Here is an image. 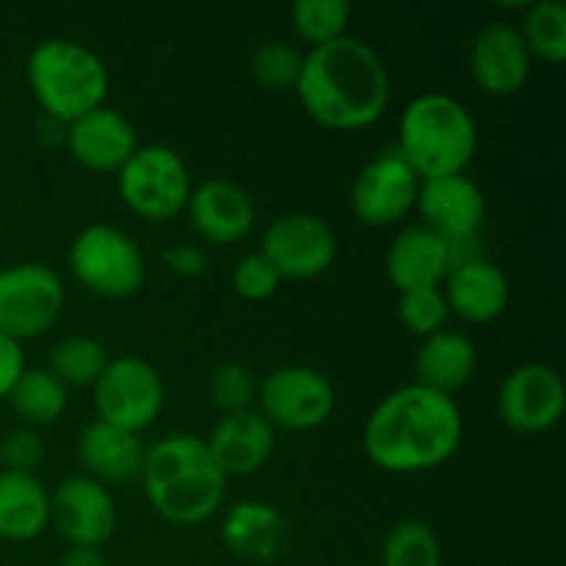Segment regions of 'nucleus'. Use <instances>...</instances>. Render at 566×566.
<instances>
[{
    "label": "nucleus",
    "mask_w": 566,
    "mask_h": 566,
    "mask_svg": "<svg viewBox=\"0 0 566 566\" xmlns=\"http://www.w3.org/2000/svg\"><path fill=\"white\" fill-rule=\"evenodd\" d=\"M144 492L171 525H199L219 512L227 479L197 434H169L144 453Z\"/></svg>",
    "instance_id": "obj_3"
},
{
    "label": "nucleus",
    "mask_w": 566,
    "mask_h": 566,
    "mask_svg": "<svg viewBox=\"0 0 566 566\" xmlns=\"http://www.w3.org/2000/svg\"><path fill=\"white\" fill-rule=\"evenodd\" d=\"M302 66L304 53L285 39H269V42L258 44L249 59L252 77L269 92H296Z\"/></svg>",
    "instance_id": "obj_31"
},
{
    "label": "nucleus",
    "mask_w": 566,
    "mask_h": 566,
    "mask_svg": "<svg viewBox=\"0 0 566 566\" xmlns=\"http://www.w3.org/2000/svg\"><path fill=\"white\" fill-rule=\"evenodd\" d=\"M108 348L88 335H70L50 352L48 370L64 387H94L108 368Z\"/></svg>",
    "instance_id": "obj_27"
},
{
    "label": "nucleus",
    "mask_w": 566,
    "mask_h": 566,
    "mask_svg": "<svg viewBox=\"0 0 566 566\" xmlns=\"http://www.w3.org/2000/svg\"><path fill=\"white\" fill-rule=\"evenodd\" d=\"M0 470H3V464H0Z\"/></svg>",
    "instance_id": "obj_40"
},
{
    "label": "nucleus",
    "mask_w": 566,
    "mask_h": 566,
    "mask_svg": "<svg viewBox=\"0 0 566 566\" xmlns=\"http://www.w3.org/2000/svg\"><path fill=\"white\" fill-rule=\"evenodd\" d=\"M144 453L147 448L138 440V434L116 429L105 420H94L77 437V459L88 479L99 484H116V481L142 475Z\"/></svg>",
    "instance_id": "obj_23"
},
{
    "label": "nucleus",
    "mask_w": 566,
    "mask_h": 566,
    "mask_svg": "<svg viewBox=\"0 0 566 566\" xmlns=\"http://www.w3.org/2000/svg\"><path fill=\"white\" fill-rule=\"evenodd\" d=\"M66 260L72 276L103 298L133 296L147 280V263L138 243L111 224L83 227L70 243Z\"/></svg>",
    "instance_id": "obj_6"
},
{
    "label": "nucleus",
    "mask_w": 566,
    "mask_h": 566,
    "mask_svg": "<svg viewBox=\"0 0 566 566\" xmlns=\"http://www.w3.org/2000/svg\"><path fill=\"white\" fill-rule=\"evenodd\" d=\"M160 260L169 271H175L177 276H202L208 269V258L199 247L193 243H175V247L164 249Z\"/></svg>",
    "instance_id": "obj_36"
},
{
    "label": "nucleus",
    "mask_w": 566,
    "mask_h": 566,
    "mask_svg": "<svg viewBox=\"0 0 566 566\" xmlns=\"http://www.w3.org/2000/svg\"><path fill=\"white\" fill-rule=\"evenodd\" d=\"M470 75L490 97H512L531 77V53L520 28L512 22H490L470 44Z\"/></svg>",
    "instance_id": "obj_16"
},
{
    "label": "nucleus",
    "mask_w": 566,
    "mask_h": 566,
    "mask_svg": "<svg viewBox=\"0 0 566 566\" xmlns=\"http://www.w3.org/2000/svg\"><path fill=\"white\" fill-rule=\"evenodd\" d=\"M122 202L147 221H169L186 210L191 175L180 155L164 144H147L116 171Z\"/></svg>",
    "instance_id": "obj_7"
},
{
    "label": "nucleus",
    "mask_w": 566,
    "mask_h": 566,
    "mask_svg": "<svg viewBox=\"0 0 566 566\" xmlns=\"http://www.w3.org/2000/svg\"><path fill=\"white\" fill-rule=\"evenodd\" d=\"M25 77L44 116L61 125L81 119L108 97L105 61L75 39L39 42L28 55Z\"/></svg>",
    "instance_id": "obj_5"
},
{
    "label": "nucleus",
    "mask_w": 566,
    "mask_h": 566,
    "mask_svg": "<svg viewBox=\"0 0 566 566\" xmlns=\"http://www.w3.org/2000/svg\"><path fill=\"white\" fill-rule=\"evenodd\" d=\"M64 144L72 160L81 164L83 169L116 175L138 149V136L125 114L108 108V105H99L66 125Z\"/></svg>",
    "instance_id": "obj_17"
},
{
    "label": "nucleus",
    "mask_w": 566,
    "mask_h": 566,
    "mask_svg": "<svg viewBox=\"0 0 566 566\" xmlns=\"http://www.w3.org/2000/svg\"><path fill=\"white\" fill-rule=\"evenodd\" d=\"M64 282L44 263L0 269V332L11 340H33L59 324L64 313Z\"/></svg>",
    "instance_id": "obj_8"
},
{
    "label": "nucleus",
    "mask_w": 566,
    "mask_h": 566,
    "mask_svg": "<svg viewBox=\"0 0 566 566\" xmlns=\"http://www.w3.org/2000/svg\"><path fill=\"white\" fill-rule=\"evenodd\" d=\"M9 401L28 429H42L66 412V387L48 368H25L11 387Z\"/></svg>",
    "instance_id": "obj_26"
},
{
    "label": "nucleus",
    "mask_w": 566,
    "mask_h": 566,
    "mask_svg": "<svg viewBox=\"0 0 566 566\" xmlns=\"http://www.w3.org/2000/svg\"><path fill=\"white\" fill-rule=\"evenodd\" d=\"M50 525V495L33 473L0 470V539L31 542Z\"/></svg>",
    "instance_id": "obj_25"
},
{
    "label": "nucleus",
    "mask_w": 566,
    "mask_h": 566,
    "mask_svg": "<svg viewBox=\"0 0 566 566\" xmlns=\"http://www.w3.org/2000/svg\"><path fill=\"white\" fill-rule=\"evenodd\" d=\"M210 403L219 409L221 415H235L252 409L258 401V379L252 370L241 363H227L219 365L210 376L208 385Z\"/></svg>",
    "instance_id": "obj_32"
},
{
    "label": "nucleus",
    "mask_w": 566,
    "mask_h": 566,
    "mask_svg": "<svg viewBox=\"0 0 566 566\" xmlns=\"http://www.w3.org/2000/svg\"><path fill=\"white\" fill-rule=\"evenodd\" d=\"M420 177L407 160L387 149L359 169L352 186V210L359 224L385 230L407 219L418 205Z\"/></svg>",
    "instance_id": "obj_12"
},
{
    "label": "nucleus",
    "mask_w": 566,
    "mask_h": 566,
    "mask_svg": "<svg viewBox=\"0 0 566 566\" xmlns=\"http://www.w3.org/2000/svg\"><path fill=\"white\" fill-rule=\"evenodd\" d=\"M381 566H442V545L434 528L420 520H401L381 542Z\"/></svg>",
    "instance_id": "obj_29"
},
{
    "label": "nucleus",
    "mask_w": 566,
    "mask_h": 566,
    "mask_svg": "<svg viewBox=\"0 0 566 566\" xmlns=\"http://www.w3.org/2000/svg\"><path fill=\"white\" fill-rule=\"evenodd\" d=\"M50 523L70 547H103L116 531V503L99 481L70 475L50 495Z\"/></svg>",
    "instance_id": "obj_14"
},
{
    "label": "nucleus",
    "mask_w": 566,
    "mask_h": 566,
    "mask_svg": "<svg viewBox=\"0 0 566 566\" xmlns=\"http://www.w3.org/2000/svg\"><path fill=\"white\" fill-rule=\"evenodd\" d=\"M385 269L398 293L440 287V282H446L448 271H451L448 243L429 227H407L392 238Z\"/></svg>",
    "instance_id": "obj_20"
},
{
    "label": "nucleus",
    "mask_w": 566,
    "mask_h": 566,
    "mask_svg": "<svg viewBox=\"0 0 566 566\" xmlns=\"http://www.w3.org/2000/svg\"><path fill=\"white\" fill-rule=\"evenodd\" d=\"M464 418L457 398L423 385L398 387L370 412L363 446L385 473L412 475L446 464L459 451Z\"/></svg>",
    "instance_id": "obj_1"
},
{
    "label": "nucleus",
    "mask_w": 566,
    "mask_h": 566,
    "mask_svg": "<svg viewBox=\"0 0 566 566\" xmlns=\"http://www.w3.org/2000/svg\"><path fill=\"white\" fill-rule=\"evenodd\" d=\"M166 403V381L155 365L142 357H116L94 385V407L99 420L138 434L160 418Z\"/></svg>",
    "instance_id": "obj_9"
},
{
    "label": "nucleus",
    "mask_w": 566,
    "mask_h": 566,
    "mask_svg": "<svg viewBox=\"0 0 566 566\" xmlns=\"http://www.w3.org/2000/svg\"><path fill=\"white\" fill-rule=\"evenodd\" d=\"M296 94L310 119L326 130H363L385 116L390 75L368 42L346 33L304 53Z\"/></svg>",
    "instance_id": "obj_2"
},
{
    "label": "nucleus",
    "mask_w": 566,
    "mask_h": 566,
    "mask_svg": "<svg viewBox=\"0 0 566 566\" xmlns=\"http://www.w3.org/2000/svg\"><path fill=\"white\" fill-rule=\"evenodd\" d=\"M448 315H451V310H448L446 293L440 287L409 291L398 298V321H401L403 329L418 337H429L446 329Z\"/></svg>",
    "instance_id": "obj_33"
},
{
    "label": "nucleus",
    "mask_w": 566,
    "mask_h": 566,
    "mask_svg": "<svg viewBox=\"0 0 566 566\" xmlns=\"http://www.w3.org/2000/svg\"><path fill=\"white\" fill-rule=\"evenodd\" d=\"M44 459V442L33 429L22 426L0 442V464L14 473H33Z\"/></svg>",
    "instance_id": "obj_35"
},
{
    "label": "nucleus",
    "mask_w": 566,
    "mask_h": 566,
    "mask_svg": "<svg viewBox=\"0 0 566 566\" xmlns=\"http://www.w3.org/2000/svg\"><path fill=\"white\" fill-rule=\"evenodd\" d=\"M479 149V127L468 105L451 94H420L398 122L396 153L420 180L464 175Z\"/></svg>",
    "instance_id": "obj_4"
},
{
    "label": "nucleus",
    "mask_w": 566,
    "mask_h": 566,
    "mask_svg": "<svg viewBox=\"0 0 566 566\" xmlns=\"http://www.w3.org/2000/svg\"><path fill=\"white\" fill-rule=\"evenodd\" d=\"M531 59L547 64H562L566 59V9L562 0H539L525 6L523 28H520Z\"/></svg>",
    "instance_id": "obj_28"
},
{
    "label": "nucleus",
    "mask_w": 566,
    "mask_h": 566,
    "mask_svg": "<svg viewBox=\"0 0 566 566\" xmlns=\"http://www.w3.org/2000/svg\"><path fill=\"white\" fill-rule=\"evenodd\" d=\"M260 254L280 280H315L335 263L337 238L321 216L285 213L265 227Z\"/></svg>",
    "instance_id": "obj_11"
},
{
    "label": "nucleus",
    "mask_w": 566,
    "mask_h": 566,
    "mask_svg": "<svg viewBox=\"0 0 566 566\" xmlns=\"http://www.w3.org/2000/svg\"><path fill=\"white\" fill-rule=\"evenodd\" d=\"M25 370V354H22V343L11 340L9 335L0 332V398H9L11 387Z\"/></svg>",
    "instance_id": "obj_37"
},
{
    "label": "nucleus",
    "mask_w": 566,
    "mask_h": 566,
    "mask_svg": "<svg viewBox=\"0 0 566 566\" xmlns=\"http://www.w3.org/2000/svg\"><path fill=\"white\" fill-rule=\"evenodd\" d=\"M512 287L501 265L479 258L453 265L446 276V302L451 313L468 324H490L509 307Z\"/></svg>",
    "instance_id": "obj_21"
},
{
    "label": "nucleus",
    "mask_w": 566,
    "mask_h": 566,
    "mask_svg": "<svg viewBox=\"0 0 566 566\" xmlns=\"http://www.w3.org/2000/svg\"><path fill=\"white\" fill-rule=\"evenodd\" d=\"M258 403L274 431H313L335 412V390L321 370L285 365L260 381Z\"/></svg>",
    "instance_id": "obj_10"
},
{
    "label": "nucleus",
    "mask_w": 566,
    "mask_h": 566,
    "mask_svg": "<svg viewBox=\"0 0 566 566\" xmlns=\"http://www.w3.org/2000/svg\"><path fill=\"white\" fill-rule=\"evenodd\" d=\"M566 390L556 368L528 363L514 368L497 392L501 420L517 434H542L562 423Z\"/></svg>",
    "instance_id": "obj_13"
},
{
    "label": "nucleus",
    "mask_w": 566,
    "mask_h": 566,
    "mask_svg": "<svg viewBox=\"0 0 566 566\" xmlns=\"http://www.w3.org/2000/svg\"><path fill=\"white\" fill-rule=\"evenodd\" d=\"M119 566H136V564H119Z\"/></svg>",
    "instance_id": "obj_39"
},
{
    "label": "nucleus",
    "mask_w": 566,
    "mask_h": 566,
    "mask_svg": "<svg viewBox=\"0 0 566 566\" xmlns=\"http://www.w3.org/2000/svg\"><path fill=\"white\" fill-rule=\"evenodd\" d=\"M186 213L193 230L216 247L243 241L254 227V202L232 180H208L191 188Z\"/></svg>",
    "instance_id": "obj_19"
},
{
    "label": "nucleus",
    "mask_w": 566,
    "mask_h": 566,
    "mask_svg": "<svg viewBox=\"0 0 566 566\" xmlns=\"http://www.w3.org/2000/svg\"><path fill=\"white\" fill-rule=\"evenodd\" d=\"M59 566H108L99 547H70Z\"/></svg>",
    "instance_id": "obj_38"
},
{
    "label": "nucleus",
    "mask_w": 566,
    "mask_h": 566,
    "mask_svg": "<svg viewBox=\"0 0 566 566\" xmlns=\"http://www.w3.org/2000/svg\"><path fill=\"white\" fill-rule=\"evenodd\" d=\"M280 282V274L271 269V263L260 252L247 254L232 271V287L247 302H265V298L274 296Z\"/></svg>",
    "instance_id": "obj_34"
},
{
    "label": "nucleus",
    "mask_w": 566,
    "mask_h": 566,
    "mask_svg": "<svg viewBox=\"0 0 566 566\" xmlns=\"http://www.w3.org/2000/svg\"><path fill=\"white\" fill-rule=\"evenodd\" d=\"M479 368V352L468 335L457 329H440L423 337L415 357L418 385L453 398L462 387L470 385Z\"/></svg>",
    "instance_id": "obj_24"
},
{
    "label": "nucleus",
    "mask_w": 566,
    "mask_h": 566,
    "mask_svg": "<svg viewBox=\"0 0 566 566\" xmlns=\"http://www.w3.org/2000/svg\"><path fill=\"white\" fill-rule=\"evenodd\" d=\"M274 440L276 431L271 429L269 420L258 409H247V412L221 415L205 446L224 479H243L258 473L269 462L274 453Z\"/></svg>",
    "instance_id": "obj_18"
},
{
    "label": "nucleus",
    "mask_w": 566,
    "mask_h": 566,
    "mask_svg": "<svg viewBox=\"0 0 566 566\" xmlns=\"http://www.w3.org/2000/svg\"><path fill=\"white\" fill-rule=\"evenodd\" d=\"M348 20H352V6L346 0H296L291 6L293 31L310 44V50L346 36Z\"/></svg>",
    "instance_id": "obj_30"
},
{
    "label": "nucleus",
    "mask_w": 566,
    "mask_h": 566,
    "mask_svg": "<svg viewBox=\"0 0 566 566\" xmlns=\"http://www.w3.org/2000/svg\"><path fill=\"white\" fill-rule=\"evenodd\" d=\"M415 210H420V216H423V227L437 232L448 247L475 241L486 221L484 191L468 175L420 180Z\"/></svg>",
    "instance_id": "obj_15"
},
{
    "label": "nucleus",
    "mask_w": 566,
    "mask_h": 566,
    "mask_svg": "<svg viewBox=\"0 0 566 566\" xmlns=\"http://www.w3.org/2000/svg\"><path fill=\"white\" fill-rule=\"evenodd\" d=\"M221 539L232 556L252 564H265L280 558L287 551V520L280 509L263 501H238L227 512L221 525Z\"/></svg>",
    "instance_id": "obj_22"
}]
</instances>
